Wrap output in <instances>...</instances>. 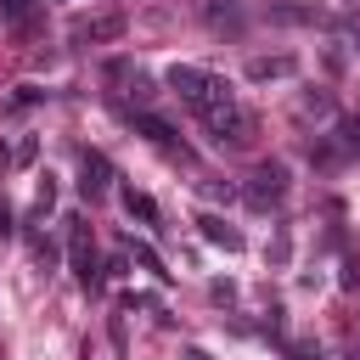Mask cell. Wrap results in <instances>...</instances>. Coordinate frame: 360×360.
<instances>
[{
    "label": "cell",
    "instance_id": "1",
    "mask_svg": "<svg viewBox=\"0 0 360 360\" xmlns=\"http://www.w3.org/2000/svg\"><path fill=\"white\" fill-rule=\"evenodd\" d=\"M163 84L197 112V118H214L219 107H231V84L219 79V73H208V68H197V62H174L169 73H163Z\"/></svg>",
    "mask_w": 360,
    "mask_h": 360
},
{
    "label": "cell",
    "instance_id": "2",
    "mask_svg": "<svg viewBox=\"0 0 360 360\" xmlns=\"http://www.w3.org/2000/svg\"><path fill=\"white\" fill-rule=\"evenodd\" d=\"M68 270L79 276L84 292H96L107 276H101V259H96V242H90V225L84 219H68Z\"/></svg>",
    "mask_w": 360,
    "mask_h": 360
},
{
    "label": "cell",
    "instance_id": "3",
    "mask_svg": "<svg viewBox=\"0 0 360 360\" xmlns=\"http://www.w3.org/2000/svg\"><path fill=\"white\" fill-rule=\"evenodd\" d=\"M281 191H287V163H259L253 174H248V186H242V197H248V208H276L281 202Z\"/></svg>",
    "mask_w": 360,
    "mask_h": 360
},
{
    "label": "cell",
    "instance_id": "4",
    "mask_svg": "<svg viewBox=\"0 0 360 360\" xmlns=\"http://www.w3.org/2000/svg\"><path fill=\"white\" fill-rule=\"evenodd\" d=\"M202 124H208L214 146H242V141L253 135V118H248L236 101H231V107H219V112H214V118H202Z\"/></svg>",
    "mask_w": 360,
    "mask_h": 360
},
{
    "label": "cell",
    "instance_id": "5",
    "mask_svg": "<svg viewBox=\"0 0 360 360\" xmlns=\"http://www.w3.org/2000/svg\"><path fill=\"white\" fill-rule=\"evenodd\" d=\"M107 186H112V163H107V152H96V146H84L79 152V197H107Z\"/></svg>",
    "mask_w": 360,
    "mask_h": 360
},
{
    "label": "cell",
    "instance_id": "6",
    "mask_svg": "<svg viewBox=\"0 0 360 360\" xmlns=\"http://www.w3.org/2000/svg\"><path fill=\"white\" fill-rule=\"evenodd\" d=\"M124 34V17L107 11V17H79L73 22V45H101V39H118Z\"/></svg>",
    "mask_w": 360,
    "mask_h": 360
},
{
    "label": "cell",
    "instance_id": "7",
    "mask_svg": "<svg viewBox=\"0 0 360 360\" xmlns=\"http://www.w3.org/2000/svg\"><path fill=\"white\" fill-rule=\"evenodd\" d=\"M197 231H202L214 248H225V253H242V242H248V236H242L236 225H225L219 214H197Z\"/></svg>",
    "mask_w": 360,
    "mask_h": 360
},
{
    "label": "cell",
    "instance_id": "8",
    "mask_svg": "<svg viewBox=\"0 0 360 360\" xmlns=\"http://www.w3.org/2000/svg\"><path fill=\"white\" fill-rule=\"evenodd\" d=\"M287 73H298V56H253V62H248V79H253V84L287 79Z\"/></svg>",
    "mask_w": 360,
    "mask_h": 360
},
{
    "label": "cell",
    "instance_id": "9",
    "mask_svg": "<svg viewBox=\"0 0 360 360\" xmlns=\"http://www.w3.org/2000/svg\"><path fill=\"white\" fill-rule=\"evenodd\" d=\"M129 124H135V135H146V141H158V146H174V124H169V118H158V112L141 107Z\"/></svg>",
    "mask_w": 360,
    "mask_h": 360
},
{
    "label": "cell",
    "instance_id": "10",
    "mask_svg": "<svg viewBox=\"0 0 360 360\" xmlns=\"http://www.w3.org/2000/svg\"><path fill=\"white\" fill-rule=\"evenodd\" d=\"M208 28L214 34H242V11H236V0H208Z\"/></svg>",
    "mask_w": 360,
    "mask_h": 360
},
{
    "label": "cell",
    "instance_id": "11",
    "mask_svg": "<svg viewBox=\"0 0 360 360\" xmlns=\"http://www.w3.org/2000/svg\"><path fill=\"white\" fill-rule=\"evenodd\" d=\"M118 197H124V214H129V219H141V225H158V202H152L146 191H135V186H124Z\"/></svg>",
    "mask_w": 360,
    "mask_h": 360
},
{
    "label": "cell",
    "instance_id": "12",
    "mask_svg": "<svg viewBox=\"0 0 360 360\" xmlns=\"http://www.w3.org/2000/svg\"><path fill=\"white\" fill-rule=\"evenodd\" d=\"M129 259H135L141 270H152L158 281H169V270H163V259H158V248H152V242H135V236H129Z\"/></svg>",
    "mask_w": 360,
    "mask_h": 360
},
{
    "label": "cell",
    "instance_id": "13",
    "mask_svg": "<svg viewBox=\"0 0 360 360\" xmlns=\"http://www.w3.org/2000/svg\"><path fill=\"white\" fill-rule=\"evenodd\" d=\"M34 6H39V0H0V17H6L11 28H22V22L34 17Z\"/></svg>",
    "mask_w": 360,
    "mask_h": 360
},
{
    "label": "cell",
    "instance_id": "14",
    "mask_svg": "<svg viewBox=\"0 0 360 360\" xmlns=\"http://www.w3.org/2000/svg\"><path fill=\"white\" fill-rule=\"evenodd\" d=\"M51 208H56V180H51V174H45V180H39V197H34V214H39V219H45V214H51Z\"/></svg>",
    "mask_w": 360,
    "mask_h": 360
},
{
    "label": "cell",
    "instance_id": "15",
    "mask_svg": "<svg viewBox=\"0 0 360 360\" xmlns=\"http://www.w3.org/2000/svg\"><path fill=\"white\" fill-rule=\"evenodd\" d=\"M338 287H343V292L360 287V259H354V253H343V276H338Z\"/></svg>",
    "mask_w": 360,
    "mask_h": 360
},
{
    "label": "cell",
    "instance_id": "16",
    "mask_svg": "<svg viewBox=\"0 0 360 360\" xmlns=\"http://www.w3.org/2000/svg\"><path fill=\"white\" fill-rule=\"evenodd\" d=\"M28 248H34V264H39V270H51V259H56V248H51L45 236H28Z\"/></svg>",
    "mask_w": 360,
    "mask_h": 360
},
{
    "label": "cell",
    "instance_id": "17",
    "mask_svg": "<svg viewBox=\"0 0 360 360\" xmlns=\"http://www.w3.org/2000/svg\"><path fill=\"white\" fill-rule=\"evenodd\" d=\"M39 96H45V90H39V84H17V96H11V107H34V101H39Z\"/></svg>",
    "mask_w": 360,
    "mask_h": 360
},
{
    "label": "cell",
    "instance_id": "18",
    "mask_svg": "<svg viewBox=\"0 0 360 360\" xmlns=\"http://www.w3.org/2000/svg\"><path fill=\"white\" fill-rule=\"evenodd\" d=\"M343 152H360V118H343Z\"/></svg>",
    "mask_w": 360,
    "mask_h": 360
},
{
    "label": "cell",
    "instance_id": "19",
    "mask_svg": "<svg viewBox=\"0 0 360 360\" xmlns=\"http://www.w3.org/2000/svg\"><path fill=\"white\" fill-rule=\"evenodd\" d=\"M304 112H332V96H326V90H315V96H304Z\"/></svg>",
    "mask_w": 360,
    "mask_h": 360
},
{
    "label": "cell",
    "instance_id": "20",
    "mask_svg": "<svg viewBox=\"0 0 360 360\" xmlns=\"http://www.w3.org/2000/svg\"><path fill=\"white\" fill-rule=\"evenodd\" d=\"M0 236H17V214H11L6 197H0Z\"/></svg>",
    "mask_w": 360,
    "mask_h": 360
},
{
    "label": "cell",
    "instance_id": "21",
    "mask_svg": "<svg viewBox=\"0 0 360 360\" xmlns=\"http://www.w3.org/2000/svg\"><path fill=\"white\" fill-rule=\"evenodd\" d=\"M292 360H321V349L315 343H292Z\"/></svg>",
    "mask_w": 360,
    "mask_h": 360
},
{
    "label": "cell",
    "instance_id": "22",
    "mask_svg": "<svg viewBox=\"0 0 360 360\" xmlns=\"http://www.w3.org/2000/svg\"><path fill=\"white\" fill-rule=\"evenodd\" d=\"M186 360H214V354L208 349H186Z\"/></svg>",
    "mask_w": 360,
    "mask_h": 360
}]
</instances>
